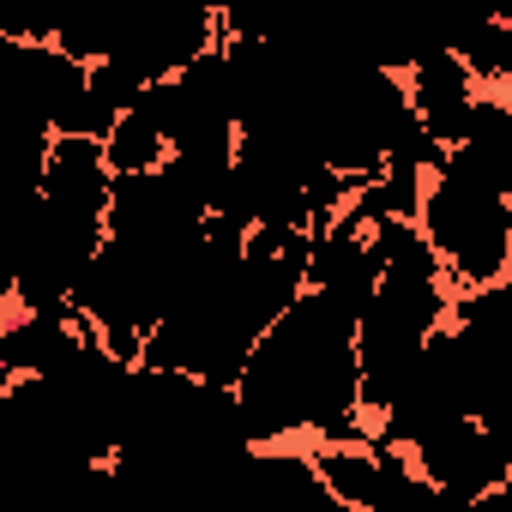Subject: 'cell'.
I'll return each mask as SVG.
<instances>
[{"instance_id": "cell-1", "label": "cell", "mask_w": 512, "mask_h": 512, "mask_svg": "<svg viewBox=\"0 0 512 512\" xmlns=\"http://www.w3.org/2000/svg\"><path fill=\"white\" fill-rule=\"evenodd\" d=\"M241 428L253 446H272L296 428L344 446L362 434V356H356V314L332 296L308 290L253 350L241 386Z\"/></svg>"}, {"instance_id": "cell-2", "label": "cell", "mask_w": 512, "mask_h": 512, "mask_svg": "<svg viewBox=\"0 0 512 512\" xmlns=\"http://www.w3.org/2000/svg\"><path fill=\"white\" fill-rule=\"evenodd\" d=\"M422 235L458 272L464 290H494L500 272L512 266V199L440 169L422 205Z\"/></svg>"}, {"instance_id": "cell-3", "label": "cell", "mask_w": 512, "mask_h": 512, "mask_svg": "<svg viewBox=\"0 0 512 512\" xmlns=\"http://www.w3.org/2000/svg\"><path fill=\"white\" fill-rule=\"evenodd\" d=\"M416 470L452 500H488L494 488L512 482V446L464 416V422H452L416 446Z\"/></svg>"}, {"instance_id": "cell-4", "label": "cell", "mask_w": 512, "mask_h": 512, "mask_svg": "<svg viewBox=\"0 0 512 512\" xmlns=\"http://www.w3.org/2000/svg\"><path fill=\"white\" fill-rule=\"evenodd\" d=\"M410 109L446 151L464 145L470 115H476V85L458 49H410Z\"/></svg>"}, {"instance_id": "cell-5", "label": "cell", "mask_w": 512, "mask_h": 512, "mask_svg": "<svg viewBox=\"0 0 512 512\" xmlns=\"http://www.w3.org/2000/svg\"><path fill=\"white\" fill-rule=\"evenodd\" d=\"M109 169L115 175H151V169H163L169 163V139H163V127L151 121V115H121L115 121V133H109Z\"/></svg>"}, {"instance_id": "cell-6", "label": "cell", "mask_w": 512, "mask_h": 512, "mask_svg": "<svg viewBox=\"0 0 512 512\" xmlns=\"http://www.w3.org/2000/svg\"><path fill=\"white\" fill-rule=\"evenodd\" d=\"M314 464H320V476H326V488H332L338 500H350V506H362V512L380 500V482H386V470H380L374 446H368V452H350V446H326Z\"/></svg>"}, {"instance_id": "cell-7", "label": "cell", "mask_w": 512, "mask_h": 512, "mask_svg": "<svg viewBox=\"0 0 512 512\" xmlns=\"http://www.w3.org/2000/svg\"><path fill=\"white\" fill-rule=\"evenodd\" d=\"M452 49H458V61L470 67V79H512V25H506V19L470 25Z\"/></svg>"}, {"instance_id": "cell-8", "label": "cell", "mask_w": 512, "mask_h": 512, "mask_svg": "<svg viewBox=\"0 0 512 512\" xmlns=\"http://www.w3.org/2000/svg\"><path fill=\"white\" fill-rule=\"evenodd\" d=\"M500 19H506V25H512V13H500Z\"/></svg>"}]
</instances>
